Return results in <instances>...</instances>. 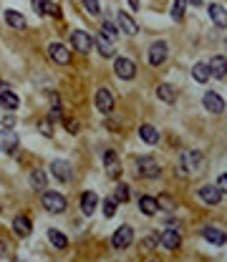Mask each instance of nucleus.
<instances>
[{
  "label": "nucleus",
  "mask_w": 227,
  "mask_h": 262,
  "mask_svg": "<svg viewBox=\"0 0 227 262\" xmlns=\"http://www.w3.org/2000/svg\"><path fill=\"white\" fill-rule=\"evenodd\" d=\"M200 167H202V154L194 151V149H187V151H182V156H179L177 174H179V177H187V174L197 172Z\"/></svg>",
  "instance_id": "f257e3e1"
},
{
  "label": "nucleus",
  "mask_w": 227,
  "mask_h": 262,
  "mask_svg": "<svg viewBox=\"0 0 227 262\" xmlns=\"http://www.w3.org/2000/svg\"><path fill=\"white\" fill-rule=\"evenodd\" d=\"M43 207H46V212H51V214H61V212H66V207H69V202H66V196L61 194V192H43Z\"/></svg>",
  "instance_id": "f03ea898"
},
{
  "label": "nucleus",
  "mask_w": 227,
  "mask_h": 262,
  "mask_svg": "<svg viewBox=\"0 0 227 262\" xmlns=\"http://www.w3.org/2000/svg\"><path fill=\"white\" fill-rule=\"evenodd\" d=\"M132 242H134V230H132L129 224H121V227L114 232V237H111V247H114V250H129Z\"/></svg>",
  "instance_id": "7ed1b4c3"
},
{
  "label": "nucleus",
  "mask_w": 227,
  "mask_h": 262,
  "mask_svg": "<svg viewBox=\"0 0 227 262\" xmlns=\"http://www.w3.org/2000/svg\"><path fill=\"white\" fill-rule=\"evenodd\" d=\"M114 73L119 78H124V81H132L137 76V66H134V61H129V58H114Z\"/></svg>",
  "instance_id": "20e7f679"
},
{
  "label": "nucleus",
  "mask_w": 227,
  "mask_h": 262,
  "mask_svg": "<svg viewBox=\"0 0 227 262\" xmlns=\"http://www.w3.org/2000/svg\"><path fill=\"white\" fill-rule=\"evenodd\" d=\"M48 56H51L53 63H58V66L71 63V51H69L63 43H51V46H48Z\"/></svg>",
  "instance_id": "39448f33"
},
{
  "label": "nucleus",
  "mask_w": 227,
  "mask_h": 262,
  "mask_svg": "<svg viewBox=\"0 0 227 262\" xmlns=\"http://www.w3.org/2000/svg\"><path fill=\"white\" fill-rule=\"evenodd\" d=\"M167 53H169V46L167 41H154L149 46V63L151 66H161L167 61Z\"/></svg>",
  "instance_id": "423d86ee"
},
{
  "label": "nucleus",
  "mask_w": 227,
  "mask_h": 262,
  "mask_svg": "<svg viewBox=\"0 0 227 262\" xmlns=\"http://www.w3.org/2000/svg\"><path fill=\"white\" fill-rule=\"evenodd\" d=\"M71 46H74V51H78V53H88L91 46H93V41H91V36L86 30H74L71 33Z\"/></svg>",
  "instance_id": "0eeeda50"
},
{
  "label": "nucleus",
  "mask_w": 227,
  "mask_h": 262,
  "mask_svg": "<svg viewBox=\"0 0 227 262\" xmlns=\"http://www.w3.org/2000/svg\"><path fill=\"white\" fill-rule=\"evenodd\" d=\"M93 101H96V109H99L101 114H111V111H114V96H111L109 88H99Z\"/></svg>",
  "instance_id": "6e6552de"
},
{
  "label": "nucleus",
  "mask_w": 227,
  "mask_h": 262,
  "mask_svg": "<svg viewBox=\"0 0 227 262\" xmlns=\"http://www.w3.org/2000/svg\"><path fill=\"white\" fill-rule=\"evenodd\" d=\"M202 104H205V109L210 114H222L225 111V101H222V96L217 91H207L205 99H202Z\"/></svg>",
  "instance_id": "1a4fd4ad"
},
{
  "label": "nucleus",
  "mask_w": 227,
  "mask_h": 262,
  "mask_svg": "<svg viewBox=\"0 0 227 262\" xmlns=\"http://www.w3.org/2000/svg\"><path fill=\"white\" fill-rule=\"evenodd\" d=\"M51 172H53V177H56L58 182H63V184H66V182H71V177H74V174H71V172H74V169H71V164H69V161H63V159H56V161L51 164Z\"/></svg>",
  "instance_id": "9d476101"
},
{
  "label": "nucleus",
  "mask_w": 227,
  "mask_h": 262,
  "mask_svg": "<svg viewBox=\"0 0 227 262\" xmlns=\"http://www.w3.org/2000/svg\"><path fill=\"white\" fill-rule=\"evenodd\" d=\"M15 149H18V134H15L13 129L0 131V151H5V154H15Z\"/></svg>",
  "instance_id": "9b49d317"
},
{
  "label": "nucleus",
  "mask_w": 227,
  "mask_h": 262,
  "mask_svg": "<svg viewBox=\"0 0 227 262\" xmlns=\"http://www.w3.org/2000/svg\"><path fill=\"white\" fill-rule=\"evenodd\" d=\"M116 23H119V28H121L126 36H137V33H139V25H137L134 18H132L129 13H124V10L116 13Z\"/></svg>",
  "instance_id": "f8f14e48"
},
{
  "label": "nucleus",
  "mask_w": 227,
  "mask_h": 262,
  "mask_svg": "<svg viewBox=\"0 0 227 262\" xmlns=\"http://www.w3.org/2000/svg\"><path fill=\"white\" fill-rule=\"evenodd\" d=\"M104 164H106V172H109V177H119L121 174V164H119V156H116V151L114 149H106L104 151Z\"/></svg>",
  "instance_id": "ddd939ff"
},
{
  "label": "nucleus",
  "mask_w": 227,
  "mask_h": 262,
  "mask_svg": "<svg viewBox=\"0 0 227 262\" xmlns=\"http://www.w3.org/2000/svg\"><path fill=\"white\" fill-rule=\"evenodd\" d=\"M139 174L147 177V179H156L159 177V164L151 156H142L139 159Z\"/></svg>",
  "instance_id": "4468645a"
},
{
  "label": "nucleus",
  "mask_w": 227,
  "mask_h": 262,
  "mask_svg": "<svg viewBox=\"0 0 227 262\" xmlns=\"http://www.w3.org/2000/svg\"><path fill=\"white\" fill-rule=\"evenodd\" d=\"M179 242H182L179 230H164V232L159 235V245H161V247H167V250H177V247H179Z\"/></svg>",
  "instance_id": "2eb2a0df"
},
{
  "label": "nucleus",
  "mask_w": 227,
  "mask_h": 262,
  "mask_svg": "<svg viewBox=\"0 0 227 262\" xmlns=\"http://www.w3.org/2000/svg\"><path fill=\"white\" fill-rule=\"evenodd\" d=\"M210 18H212V23H215L217 28H227V10H225V5L212 3V5H210Z\"/></svg>",
  "instance_id": "dca6fc26"
},
{
  "label": "nucleus",
  "mask_w": 227,
  "mask_h": 262,
  "mask_svg": "<svg viewBox=\"0 0 227 262\" xmlns=\"http://www.w3.org/2000/svg\"><path fill=\"white\" fill-rule=\"evenodd\" d=\"M200 199L207 202V204H220L222 192H220L217 187H212V184H205V187H200Z\"/></svg>",
  "instance_id": "f3484780"
},
{
  "label": "nucleus",
  "mask_w": 227,
  "mask_h": 262,
  "mask_svg": "<svg viewBox=\"0 0 227 262\" xmlns=\"http://www.w3.org/2000/svg\"><path fill=\"white\" fill-rule=\"evenodd\" d=\"M13 230H15L18 237H28V235L33 232V224H30V219H28L25 214H18V217L13 219Z\"/></svg>",
  "instance_id": "a211bd4d"
},
{
  "label": "nucleus",
  "mask_w": 227,
  "mask_h": 262,
  "mask_svg": "<svg viewBox=\"0 0 227 262\" xmlns=\"http://www.w3.org/2000/svg\"><path fill=\"white\" fill-rule=\"evenodd\" d=\"M96 207H99V194L96 192H83V196H81V212L83 214H93Z\"/></svg>",
  "instance_id": "6ab92c4d"
},
{
  "label": "nucleus",
  "mask_w": 227,
  "mask_h": 262,
  "mask_svg": "<svg viewBox=\"0 0 227 262\" xmlns=\"http://www.w3.org/2000/svg\"><path fill=\"white\" fill-rule=\"evenodd\" d=\"M207 66H210V73H212L215 78H225L227 76V58L225 56H215Z\"/></svg>",
  "instance_id": "aec40b11"
},
{
  "label": "nucleus",
  "mask_w": 227,
  "mask_h": 262,
  "mask_svg": "<svg viewBox=\"0 0 227 262\" xmlns=\"http://www.w3.org/2000/svg\"><path fill=\"white\" fill-rule=\"evenodd\" d=\"M93 43H96V48H99V53H101L104 58H114V43H111L104 33H99Z\"/></svg>",
  "instance_id": "412c9836"
},
{
  "label": "nucleus",
  "mask_w": 227,
  "mask_h": 262,
  "mask_svg": "<svg viewBox=\"0 0 227 262\" xmlns=\"http://www.w3.org/2000/svg\"><path fill=\"white\" fill-rule=\"evenodd\" d=\"M202 237H205L207 242H212V245H225L227 242V235L220 232L217 227H205V230H202Z\"/></svg>",
  "instance_id": "4be33fe9"
},
{
  "label": "nucleus",
  "mask_w": 227,
  "mask_h": 262,
  "mask_svg": "<svg viewBox=\"0 0 227 262\" xmlns=\"http://www.w3.org/2000/svg\"><path fill=\"white\" fill-rule=\"evenodd\" d=\"M5 23L15 30H23L25 28V18L18 13V10H5Z\"/></svg>",
  "instance_id": "5701e85b"
},
{
  "label": "nucleus",
  "mask_w": 227,
  "mask_h": 262,
  "mask_svg": "<svg viewBox=\"0 0 227 262\" xmlns=\"http://www.w3.org/2000/svg\"><path fill=\"white\" fill-rule=\"evenodd\" d=\"M139 209H142L147 217H154V214L159 212V202H156L154 196H142V199H139Z\"/></svg>",
  "instance_id": "b1692460"
},
{
  "label": "nucleus",
  "mask_w": 227,
  "mask_h": 262,
  "mask_svg": "<svg viewBox=\"0 0 227 262\" xmlns=\"http://www.w3.org/2000/svg\"><path fill=\"white\" fill-rule=\"evenodd\" d=\"M210 66L207 63H194V68H192V78L197 81V83H207L210 81Z\"/></svg>",
  "instance_id": "393cba45"
},
{
  "label": "nucleus",
  "mask_w": 227,
  "mask_h": 262,
  "mask_svg": "<svg viewBox=\"0 0 227 262\" xmlns=\"http://www.w3.org/2000/svg\"><path fill=\"white\" fill-rule=\"evenodd\" d=\"M139 136H142V141H147V144H156V141H159V131L154 129L151 124H142V126H139Z\"/></svg>",
  "instance_id": "a878e982"
},
{
  "label": "nucleus",
  "mask_w": 227,
  "mask_h": 262,
  "mask_svg": "<svg viewBox=\"0 0 227 262\" xmlns=\"http://www.w3.org/2000/svg\"><path fill=\"white\" fill-rule=\"evenodd\" d=\"M48 240H51V245L53 247H58V250H66L69 247V240H66V235L63 232H58V230H48Z\"/></svg>",
  "instance_id": "bb28decb"
},
{
  "label": "nucleus",
  "mask_w": 227,
  "mask_h": 262,
  "mask_svg": "<svg viewBox=\"0 0 227 262\" xmlns=\"http://www.w3.org/2000/svg\"><path fill=\"white\" fill-rule=\"evenodd\" d=\"M156 96H159L164 104H174V99H177V96H174V88H172L169 83H159V86H156Z\"/></svg>",
  "instance_id": "cd10ccee"
},
{
  "label": "nucleus",
  "mask_w": 227,
  "mask_h": 262,
  "mask_svg": "<svg viewBox=\"0 0 227 262\" xmlns=\"http://www.w3.org/2000/svg\"><path fill=\"white\" fill-rule=\"evenodd\" d=\"M30 187H33L36 192H46V174H43L41 169L30 172Z\"/></svg>",
  "instance_id": "c85d7f7f"
},
{
  "label": "nucleus",
  "mask_w": 227,
  "mask_h": 262,
  "mask_svg": "<svg viewBox=\"0 0 227 262\" xmlns=\"http://www.w3.org/2000/svg\"><path fill=\"white\" fill-rule=\"evenodd\" d=\"M0 104H3V106H5L8 111H15V109L20 106V99H18V96H15L13 91H8V93H5V96L0 99Z\"/></svg>",
  "instance_id": "c756f323"
},
{
  "label": "nucleus",
  "mask_w": 227,
  "mask_h": 262,
  "mask_svg": "<svg viewBox=\"0 0 227 262\" xmlns=\"http://www.w3.org/2000/svg\"><path fill=\"white\" fill-rule=\"evenodd\" d=\"M184 8H187V0H174V5H172V18H174V20H182V18H184Z\"/></svg>",
  "instance_id": "7c9ffc66"
},
{
  "label": "nucleus",
  "mask_w": 227,
  "mask_h": 262,
  "mask_svg": "<svg viewBox=\"0 0 227 262\" xmlns=\"http://www.w3.org/2000/svg\"><path fill=\"white\" fill-rule=\"evenodd\" d=\"M101 33H104L109 41L119 38V30H116V28H114V23H109V20H104V25H101Z\"/></svg>",
  "instance_id": "2f4dec72"
},
{
  "label": "nucleus",
  "mask_w": 227,
  "mask_h": 262,
  "mask_svg": "<svg viewBox=\"0 0 227 262\" xmlns=\"http://www.w3.org/2000/svg\"><path fill=\"white\" fill-rule=\"evenodd\" d=\"M38 131L43 134V136H53V121L46 116V119H41L38 121Z\"/></svg>",
  "instance_id": "473e14b6"
},
{
  "label": "nucleus",
  "mask_w": 227,
  "mask_h": 262,
  "mask_svg": "<svg viewBox=\"0 0 227 262\" xmlns=\"http://www.w3.org/2000/svg\"><path fill=\"white\" fill-rule=\"evenodd\" d=\"M114 199H116L119 204L129 202V187H126V184H119V187H116V192H114Z\"/></svg>",
  "instance_id": "72a5a7b5"
},
{
  "label": "nucleus",
  "mask_w": 227,
  "mask_h": 262,
  "mask_svg": "<svg viewBox=\"0 0 227 262\" xmlns=\"http://www.w3.org/2000/svg\"><path fill=\"white\" fill-rule=\"evenodd\" d=\"M83 3V8L91 13V15H99L101 13V5H99V0H81Z\"/></svg>",
  "instance_id": "f704fd0d"
},
{
  "label": "nucleus",
  "mask_w": 227,
  "mask_h": 262,
  "mask_svg": "<svg viewBox=\"0 0 227 262\" xmlns=\"http://www.w3.org/2000/svg\"><path fill=\"white\" fill-rule=\"evenodd\" d=\"M61 121H63V129L69 131V134H78V121H76V119H71V116H63Z\"/></svg>",
  "instance_id": "c9c22d12"
},
{
  "label": "nucleus",
  "mask_w": 227,
  "mask_h": 262,
  "mask_svg": "<svg viewBox=\"0 0 227 262\" xmlns=\"http://www.w3.org/2000/svg\"><path fill=\"white\" fill-rule=\"evenodd\" d=\"M116 214V199H106L104 202V217H114Z\"/></svg>",
  "instance_id": "e433bc0d"
},
{
  "label": "nucleus",
  "mask_w": 227,
  "mask_h": 262,
  "mask_svg": "<svg viewBox=\"0 0 227 262\" xmlns=\"http://www.w3.org/2000/svg\"><path fill=\"white\" fill-rule=\"evenodd\" d=\"M46 13H48V15H53V18H61V10H58V5H56V3H51V0L46 3Z\"/></svg>",
  "instance_id": "4c0bfd02"
},
{
  "label": "nucleus",
  "mask_w": 227,
  "mask_h": 262,
  "mask_svg": "<svg viewBox=\"0 0 227 262\" xmlns=\"http://www.w3.org/2000/svg\"><path fill=\"white\" fill-rule=\"evenodd\" d=\"M156 242H159V235H151V237H147V240L142 242V247H144V250H151Z\"/></svg>",
  "instance_id": "58836bf2"
},
{
  "label": "nucleus",
  "mask_w": 227,
  "mask_h": 262,
  "mask_svg": "<svg viewBox=\"0 0 227 262\" xmlns=\"http://www.w3.org/2000/svg\"><path fill=\"white\" fill-rule=\"evenodd\" d=\"M30 3H33V8H36V13H38V15H43V13H46V3H48V0H30Z\"/></svg>",
  "instance_id": "ea45409f"
},
{
  "label": "nucleus",
  "mask_w": 227,
  "mask_h": 262,
  "mask_svg": "<svg viewBox=\"0 0 227 262\" xmlns=\"http://www.w3.org/2000/svg\"><path fill=\"white\" fill-rule=\"evenodd\" d=\"M217 189H220L222 194L227 192V174H220V177H217Z\"/></svg>",
  "instance_id": "a19ab883"
},
{
  "label": "nucleus",
  "mask_w": 227,
  "mask_h": 262,
  "mask_svg": "<svg viewBox=\"0 0 227 262\" xmlns=\"http://www.w3.org/2000/svg\"><path fill=\"white\" fill-rule=\"evenodd\" d=\"M3 126H5V129H13V126H15V119H13V114H8V116L3 119Z\"/></svg>",
  "instance_id": "79ce46f5"
},
{
  "label": "nucleus",
  "mask_w": 227,
  "mask_h": 262,
  "mask_svg": "<svg viewBox=\"0 0 227 262\" xmlns=\"http://www.w3.org/2000/svg\"><path fill=\"white\" fill-rule=\"evenodd\" d=\"M8 91H10V86H8L5 81H0V99H3V96H5Z\"/></svg>",
  "instance_id": "37998d69"
},
{
  "label": "nucleus",
  "mask_w": 227,
  "mask_h": 262,
  "mask_svg": "<svg viewBox=\"0 0 227 262\" xmlns=\"http://www.w3.org/2000/svg\"><path fill=\"white\" fill-rule=\"evenodd\" d=\"M5 250H8V245H5V242H0V257H5V255H8Z\"/></svg>",
  "instance_id": "c03bdc74"
},
{
  "label": "nucleus",
  "mask_w": 227,
  "mask_h": 262,
  "mask_svg": "<svg viewBox=\"0 0 227 262\" xmlns=\"http://www.w3.org/2000/svg\"><path fill=\"white\" fill-rule=\"evenodd\" d=\"M129 5H132L134 10H139V0H129Z\"/></svg>",
  "instance_id": "a18cd8bd"
},
{
  "label": "nucleus",
  "mask_w": 227,
  "mask_h": 262,
  "mask_svg": "<svg viewBox=\"0 0 227 262\" xmlns=\"http://www.w3.org/2000/svg\"><path fill=\"white\" fill-rule=\"evenodd\" d=\"M187 3H192V5H202V0H187Z\"/></svg>",
  "instance_id": "49530a36"
},
{
  "label": "nucleus",
  "mask_w": 227,
  "mask_h": 262,
  "mask_svg": "<svg viewBox=\"0 0 227 262\" xmlns=\"http://www.w3.org/2000/svg\"><path fill=\"white\" fill-rule=\"evenodd\" d=\"M151 262H154V260H151Z\"/></svg>",
  "instance_id": "de8ad7c7"
}]
</instances>
